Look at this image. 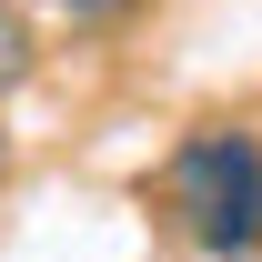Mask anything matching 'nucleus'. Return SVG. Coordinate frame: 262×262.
I'll use <instances>...</instances> for the list:
<instances>
[{
	"label": "nucleus",
	"mask_w": 262,
	"mask_h": 262,
	"mask_svg": "<svg viewBox=\"0 0 262 262\" xmlns=\"http://www.w3.org/2000/svg\"><path fill=\"white\" fill-rule=\"evenodd\" d=\"M141 212L192 262H262V131L192 121L162 171H141Z\"/></svg>",
	"instance_id": "nucleus-1"
},
{
	"label": "nucleus",
	"mask_w": 262,
	"mask_h": 262,
	"mask_svg": "<svg viewBox=\"0 0 262 262\" xmlns=\"http://www.w3.org/2000/svg\"><path fill=\"white\" fill-rule=\"evenodd\" d=\"M40 81V10L31 0H0V101Z\"/></svg>",
	"instance_id": "nucleus-2"
},
{
	"label": "nucleus",
	"mask_w": 262,
	"mask_h": 262,
	"mask_svg": "<svg viewBox=\"0 0 262 262\" xmlns=\"http://www.w3.org/2000/svg\"><path fill=\"white\" fill-rule=\"evenodd\" d=\"M31 10L71 20V31H111V20H131V10H141V0H31Z\"/></svg>",
	"instance_id": "nucleus-3"
},
{
	"label": "nucleus",
	"mask_w": 262,
	"mask_h": 262,
	"mask_svg": "<svg viewBox=\"0 0 262 262\" xmlns=\"http://www.w3.org/2000/svg\"><path fill=\"white\" fill-rule=\"evenodd\" d=\"M10 171H20V141H10V131H0V192H10Z\"/></svg>",
	"instance_id": "nucleus-4"
}]
</instances>
